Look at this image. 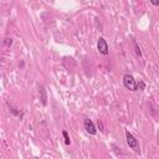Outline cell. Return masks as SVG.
<instances>
[{
  "instance_id": "1",
  "label": "cell",
  "mask_w": 159,
  "mask_h": 159,
  "mask_svg": "<svg viewBox=\"0 0 159 159\" xmlns=\"http://www.w3.org/2000/svg\"><path fill=\"white\" fill-rule=\"evenodd\" d=\"M123 85L126 88H128L129 91H137L138 89V86H137V82L134 80V77L132 75H124L123 77Z\"/></svg>"
},
{
  "instance_id": "2",
  "label": "cell",
  "mask_w": 159,
  "mask_h": 159,
  "mask_svg": "<svg viewBox=\"0 0 159 159\" xmlns=\"http://www.w3.org/2000/svg\"><path fill=\"white\" fill-rule=\"evenodd\" d=\"M126 138H127V144L129 146V148H132L136 153H139L141 149H139V143H138V141L134 138V136L132 133H129L128 130L126 132Z\"/></svg>"
},
{
  "instance_id": "3",
  "label": "cell",
  "mask_w": 159,
  "mask_h": 159,
  "mask_svg": "<svg viewBox=\"0 0 159 159\" xmlns=\"http://www.w3.org/2000/svg\"><path fill=\"white\" fill-rule=\"evenodd\" d=\"M97 49H98L100 53H102V55H108V44H107V41L103 39V37H100V39H98Z\"/></svg>"
},
{
  "instance_id": "4",
  "label": "cell",
  "mask_w": 159,
  "mask_h": 159,
  "mask_svg": "<svg viewBox=\"0 0 159 159\" xmlns=\"http://www.w3.org/2000/svg\"><path fill=\"white\" fill-rule=\"evenodd\" d=\"M84 127H85V129H86V132L89 133V134L95 136L96 133H97V129H96L95 124H93V122H92L91 119H85V121H84Z\"/></svg>"
},
{
  "instance_id": "5",
  "label": "cell",
  "mask_w": 159,
  "mask_h": 159,
  "mask_svg": "<svg viewBox=\"0 0 159 159\" xmlns=\"http://www.w3.org/2000/svg\"><path fill=\"white\" fill-rule=\"evenodd\" d=\"M39 92L41 95V102H42V105L45 106L47 103V96H46V92H45V88L42 86H40L39 87Z\"/></svg>"
},
{
  "instance_id": "6",
  "label": "cell",
  "mask_w": 159,
  "mask_h": 159,
  "mask_svg": "<svg viewBox=\"0 0 159 159\" xmlns=\"http://www.w3.org/2000/svg\"><path fill=\"white\" fill-rule=\"evenodd\" d=\"M62 136H64V138H65V144L66 146H70L71 141H70V137H68V133L66 132V130H62Z\"/></svg>"
},
{
  "instance_id": "7",
  "label": "cell",
  "mask_w": 159,
  "mask_h": 159,
  "mask_svg": "<svg viewBox=\"0 0 159 159\" xmlns=\"http://www.w3.org/2000/svg\"><path fill=\"white\" fill-rule=\"evenodd\" d=\"M133 46H134V51H136V53L138 55V56H141L142 52H141V50H139V47H138V44H137V41H136V40H133Z\"/></svg>"
},
{
  "instance_id": "8",
  "label": "cell",
  "mask_w": 159,
  "mask_h": 159,
  "mask_svg": "<svg viewBox=\"0 0 159 159\" xmlns=\"http://www.w3.org/2000/svg\"><path fill=\"white\" fill-rule=\"evenodd\" d=\"M11 44H12V39H9V37H6V39L4 40V46L9 47V46H11Z\"/></svg>"
},
{
  "instance_id": "9",
  "label": "cell",
  "mask_w": 159,
  "mask_h": 159,
  "mask_svg": "<svg viewBox=\"0 0 159 159\" xmlns=\"http://www.w3.org/2000/svg\"><path fill=\"white\" fill-rule=\"evenodd\" d=\"M137 86H138V88H141V89H144V88H146V84H144L143 81H141L139 84H137Z\"/></svg>"
},
{
  "instance_id": "10",
  "label": "cell",
  "mask_w": 159,
  "mask_h": 159,
  "mask_svg": "<svg viewBox=\"0 0 159 159\" xmlns=\"http://www.w3.org/2000/svg\"><path fill=\"white\" fill-rule=\"evenodd\" d=\"M97 126H98V128H100V130H103V124H102V122L98 119V122H97Z\"/></svg>"
},
{
  "instance_id": "11",
  "label": "cell",
  "mask_w": 159,
  "mask_h": 159,
  "mask_svg": "<svg viewBox=\"0 0 159 159\" xmlns=\"http://www.w3.org/2000/svg\"><path fill=\"white\" fill-rule=\"evenodd\" d=\"M150 3L153 4V5H155V6H157V5H159V1H157V0H152Z\"/></svg>"
}]
</instances>
